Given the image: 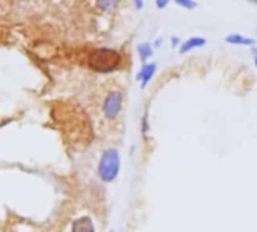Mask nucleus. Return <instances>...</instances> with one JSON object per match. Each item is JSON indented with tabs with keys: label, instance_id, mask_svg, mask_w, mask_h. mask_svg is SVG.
<instances>
[{
	"label": "nucleus",
	"instance_id": "f257e3e1",
	"mask_svg": "<svg viewBox=\"0 0 257 232\" xmlns=\"http://www.w3.org/2000/svg\"><path fill=\"white\" fill-rule=\"evenodd\" d=\"M122 56L118 50L110 47H98L94 49L88 56V65L91 70L97 73H112L119 68Z\"/></svg>",
	"mask_w": 257,
	"mask_h": 232
},
{
	"label": "nucleus",
	"instance_id": "f03ea898",
	"mask_svg": "<svg viewBox=\"0 0 257 232\" xmlns=\"http://www.w3.org/2000/svg\"><path fill=\"white\" fill-rule=\"evenodd\" d=\"M119 170H121L119 152L113 147L106 149L98 160V166H97L98 179L104 184H110L116 179V176L119 175Z\"/></svg>",
	"mask_w": 257,
	"mask_h": 232
},
{
	"label": "nucleus",
	"instance_id": "7ed1b4c3",
	"mask_svg": "<svg viewBox=\"0 0 257 232\" xmlns=\"http://www.w3.org/2000/svg\"><path fill=\"white\" fill-rule=\"evenodd\" d=\"M121 105H122V94L119 91H110L103 102L104 117L109 120L116 119L118 114L121 112Z\"/></svg>",
	"mask_w": 257,
	"mask_h": 232
},
{
	"label": "nucleus",
	"instance_id": "20e7f679",
	"mask_svg": "<svg viewBox=\"0 0 257 232\" xmlns=\"http://www.w3.org/2000/svg\"><path fill=\"white\" fill-rule=\"evenodd\" d=\"M156 68H158V65L155 62L143 64V67H141V70H140V73L137 76V79L141 82V88H146L150 84V81L153 79V76L156 73Z\"/></svg>",
	"mask_w": 257,
	"mask_h": 232
},
{
	"label": "nucleus",
	"instance_id": "39448f33",
	"mask_svg": "<svg viewBox=\"0 0 257 232\" xmlns=\"http://www.w3.org/2000/svg\"><path fill=\"white\" fill-rule=\"evenodd\" d=\"M71 232H95L94 223L89 215L77 217L71 224Z\"/></svg>",
	"mask_w": 257,
	"mask_h": 232
},
{
	"label": "nucleus",
	"instance_id": "423d86ee",
	"mask_svg": "<svg viewBox=\"0 0 257 232\" xmlns=\"http://www.w3.org/2000/svg\"><path fill=\"white\" fill-rule=\"evenodd\" d=\"M204 44H206V38H203V37H191V38L182 41V44L179 47V53L180 55L189 53L191 50L198 49V47H203Z\"/></svg>",
	"mask_w": 257,
	"mask_h": 232
},
{
	"label": "nucleus",
	"instance_id": "0eeeda50",
	"mask_svg": "<svg viewBox=\"0 0 257 232\" xmlns=\"http://www.w3.org/2000/svg\"><path fill=\"white\" fill-rule=\"evenodd\" d=\"M225 43L227 44H233V46H248V47H254L255 46V40L245 37L242 34H230L225 37Z\"/></svg>",
	"mask_w": 257,
	"mask_h": 232
},
{
	"label": "nucleus",
	"instance_id": "6e6552de",
	"mask_svg": "<svg viewBox=\"0 0 257 232\" xmlns=\"http://www.w3.org/2000/svg\"><path fill=\"white\" fill-rule=\"evenodd\" d=\"M137 50H138V55H140L141 62H143V64H147L149 59L153 56L155 47H153V44H150V43H141V44H138Z\"/></svg>",
	"mask_w": 257,
	"mask_h": 232
},
{
	"label": "nucleus",
	"instance_id": "1a4fd4ad",
	"mask_svg": "<svg viewBox=\"0 0 257 232\" xmlns=\"http://www.w3.org/2000/svg\"><path fill=\"white\" fill-rule=\"evenodd\" d=\"M119 5V0H95V7L101 13H110Z\"/></svg>",
	"mask_w": 257,
	"mask_h": 232
},
{
	"label": "nucleus",
	"instance_id": "9d476101",
	"mask_svg": "<svg viewBox=\"0 0 257 232\" xmlns=\"http://www.w3.org/2000/svg\"><path fill=\"white\" fill-rule=\"evenodd\" d=\"M173 2L177 7H180L183 10H188V11H192V10L197 8V2H195V0H173Z\"/></svg>",
	"mask_w": 257,
	"mask_h": 232
},
{
	"label": "nucleus",
	"instance_id": "9b49d317",
	"mask_svg": "<svg viewBox=\"0 0 257 232\" xmlns=\"http://www.w3.org/2000/svg\"><path fill=\"white\" fill-rule=\"evenodd\" d=\"M171 4V0H155V5L158 10H165Z\"/></svg>",
	"mask_w": 257,
	"mask_h": 232
},
{
	"label": "nucleus",
	"instance_id": "f8f14e48",
	"mask_svg": "<svg viewBox=\"0 0 257 232\" xmlns=\"http://www.w3.org/2000/svg\"><path fill=\"white\" fill-rule=\"evenodd\" d=\"M147 129H149V123H147V115H144L143 117V137L147 138Z\"/></svg>",
	"mask_w": 257,
	"mask_h": 232
},
{
	"label": "nucleus",
	"instance_id": "ddd939ff",
	"mask_svg": "<svg viewBox=\"0 0 257 232\" xmlns=\"http://www.w3.org/2000/svg\"><path fill=\"white\" fill-rule=\"evenodd\" d=\"M134 2V5H135V10H138V11H141V10H144V0H132Z\"/></svg>",
	"mask_w": 257,
	"mask_h": 232
},
{
	"label": "nucleus",
	"instance_id": "4468645a",
	"mask_svg": "<svg viewBox=\"0 0 257 232\" xmlns=\"http://www.w3.org/2000/svg\"><path fill=\"white\" fill-rule=\"evenodd\" d=\"M162 43H164V38H162V37H161V38H156L155 43H153V47H155V49H159V47L162 46Z\"/></svg>",
	"mask_w": 257,
	"mask_h": 232
},
{
	"label": "nucleus",
	"instance_id": "2eb2a0df",
	"mask_svg": "<svg viewBox=\"0 0 257 232\" xmlns=\"http://www.w3.org/2000/svg\"><path fill=\"white\" fill-rule=\"evenodd\" d=\"M171 43H173V47H180V44H182V41H180L179 37H173Z\"/></svg>",
	"mask_w": 257,
	"mask_h": 232
},
{
	"label": "nucleus",
	"instance_id": "dca6fc26",
	"mask_svg": "<svg viewBox=\"0 0 257 232\" xmlns=\"http://www.w3.org/2000/svg\"><path fill=\"white\" fill-rule=\"evenodd\" d=\"M252 53H254V64L257 67V47H252Z\"/></svg>",
	"mask_w": 257,
	"mask_h": 232
},
{
	"label": "nucleus",
	"instance_id": "f3484780",
	"mask_svg": "<svg viewBox=\"0 0 257 232\" xmlns=\"http://www.w3.org/2000/svg\"><path fill=\"white\" fill-rule=\"evenodd\" d=\"M249 4H252V5H257V0H248Z\"/></svg>",
	"mask_w": 257,
	"mask_h": 232
},
{
	"label": "nucleus",
	"instance_id": "a211bd4d",
	"mask_svg": "<svg viewBox=\"0 0 257 232\" xmlns=\"http://www.w3.org/2000/svg\"><path fill=\"white\" fill-rule=\"evenodd\" d=\"M255 34H257V29H255Z\"/></svg>",
	"mask_w": 257,
	"mask_h": 232
},
{
	"label": "nucleus",
	"instance_id": "6ab92c4d",
	"mask_svg": "<svg viewBox=\"0 0 257 232\" xmlns=\"http://www.w3.org/2000/svg\"><path fill=\"white\" fill-rule=\"evenodd\" d=\"M110 232H113V230H110Z\"/></svg>",
	"mask_w": 257,
	"mask_h": 232
}]
</instances>
